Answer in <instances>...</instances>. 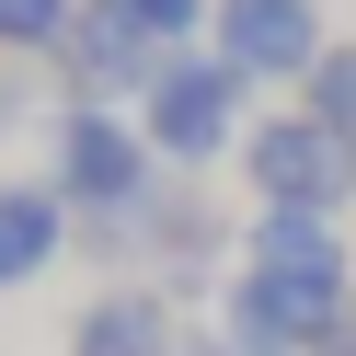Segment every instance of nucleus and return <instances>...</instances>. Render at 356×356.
Returning <instances> with one entry per match:
<instances>
[{
  "instance_id": "nucleus-9",
  "label": "nucleus",
  "mask_w": 356,
  "mask_h": 356,
  "mask_svg": "<svg viewBox=\"0 0 356 356\" xmlns=\"http://www.w3.org/2000/svg\"><path fill=\"white\" fill-rule=\"evenodd\" d=\"M70 24H81V0H0V47L12 58H47Z\"/></svg>"
},
{
  "instance_id": "nucleus-10",
  "label": "nucleus",
  "mask_w": 356,
  "mask_h": 356,
  "mask_svg": "<svg viewBox=\"0 0 356 356\" xmlns=\"http://www.w3.org/2000/svg\"><path fill=\"white\" fill-rule=\"evenodd\" d=\"M115 12H127V24H138L161 58H184V47H195V24H218V0H115Z\"/></svg>"
},
{
  "instance_id": "nucleus-11",
  "label": "nucleus",
  "mask_w": 356,
  "mask_h": 356,
  "mask_svg": "<svg viewBox=\"0 0 356 356\" xmlns=\"http://www.w3.org/2000/svg\"><path fill=\"white\" fill-rule=\"evenodd\" d=\"M299 104H310L322 127H345V138H356V47H322V70L299 81Z\"/></svg>"
},
{
  "instance_id": "nucleus-1",
  "label": "nucleus",
  "mask_w": 356,
  "mask_h": 356,
  "mask_svg": "<svg viewBox=\"0 0 356 356\" xmlns=\"http://www.w3.org/2000/svg\"><path fill=\"white\" fill-rule=\"evenodd\" d=\"M218 299H230V345H253V356H345V345H356L345 230L310 218V207H253L241 276L218 287Z\"/></svg>"
},
{
  "instance_id": "nucleus-2",
  "label": "nucleus",
  "mask_w": 356,
  "mask_h": 356,
  "mask_svg": "<svg viewBox=\"0 0 356 356\" xmlns=\"http://www.w3.org/2000/svg\"><path fill=\"white\" fill-rule=\"evenodd\" d=\"M241 92H253V81H241L230 70V58H161V81H149V92H138V127H149V149H161V161H184V172H207L218 161V149H241V138H253V127H241Z\"/></svg>"
},
{
  "instance_id": "nucleus-6",
  "label": "nucleus",
  "mask_w": 356,
  "mask_h": 356,
  "mask_svg": "<svg viewBox=\"0 0 356 356\" xmlns=\"http://www.w3.org/2000/svg\"><path fill=\"white\" fill-rule=\"evenodd\" d=\"M58 70L81 81V104H115V92H149L161 81V47L127 24L115 0H81V24L58 35Z\"/></svg>"
},
{
  "instance_id": "nucleus-3",
  "label": "nucleus",
  "mask_w": 356,
  "mask_h": 356,
  "mask_svg": "<svg viewBox=\"0 0 356 356\" xmlns=\"http://www.w3.org/2000/svg\"><path fill=\"white\" fill-rule=\"evenodd\" d=\"M241 172H253L264 207H310V218L356 207V138H345V127H322L310 104H299V115H253Z\"/></svg>"
},
{
  "instance_id": "nucleus-12",
  "label": "nucleus",
  "mask_w": 356,
  "mask_h": 356,
  "mask_svg": "<svg viewBox=\"0 0 356 356\" xmlns=\"http://www.w3.org/2000/svg\"><path fill=\"white\" fill-rule=\"evenodd\" d=\"M12 127H24V92H12V81H0V138H12Z\"/></svg>"
},
{
  "instance_id": "nucleus-5",
  "label": "nucleus",
  "mask_w": 356,
  "mask_h": 356,
  "mask_svg": "<svg viewBox=\"0 0 356 356\" xmlns=\"http://www.w3.org/2000/svg\"><path fill=\"white\" fill-rule=\"evenodd\" d=\"M218 58H230L241 81H310L322 70V0H218Z\"/></svg>"
},
{
  "instance_id": "nucleus-8",
  "label": "nucleus",
  "mask_w": 356,
  "mask_h": 356,
  "mask_svg": "<svg viewBox=\"0 0 356 356\" xmlns=\"http://www.w3.org/2000/svg\"><path fill=\"white\" fill-rule=\"evenodd\" d=\"M58 241H70V195L58 184H0V287L47 276Z\"/></svg>"
},
{
  "instance_id": "nucleus-4",
  "label": "nucleus",
  "mask_w": 356,
  "mask_h": 356,
  "mask_svg": "<svg viewBox=\"0 0 356 356\" xmlns=\"http://www.w3.org/2000/svg\"><path fill=\"white\" fill-rule=\"evenodd\" d=\"M149 172H161V149H149V127H127L115 104H70V115H58V195H70L81 218L149 207Z\"/></svg>"
},
{
  "instance_id": "nucleus-7",
  "label": "nucleus",
  "mask_w": 356,
  "mask_h": 356,
  "mask_svg": "<svg viewBox=\"0 0 356 356\" xmlns=\"http://www.w3.org/2000/svg\"><path fill=\"white\" fill-rule=\"evenodd\" d=\"M70 356H184V333H172V310L149 287H104V299H81Z\"/></svg>"
}]
</instances>
